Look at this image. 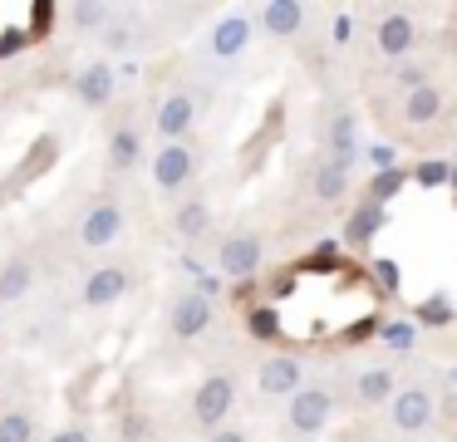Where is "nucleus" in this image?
I'll return each mask as SVG.
<instances>
[{
  "label": "nucleus",
  "mask_w": 457,
  "mask_h": 442,
  "mask_svg": "<svg viewBox=\"0 0 457 442\" xmlns=\"http://www.w3.org/2000/svg\"><path fill=\"white\" fill-rule=\"evenodd\" d=\"M329 413H335V398H329V388H305V383H300V388L290 393L286 422H290L295 432H305V438H315V432L329 422Z\"/></svg>",
  "instance_id": "f257e3e1"
},
{
  "label": "nucleus",
  "mask_w": 457,
  "mask_h": 442,
  "mask_svg": "<svg viewBox=\"0 0 457 442\" xmlns=\"http://www.w3.org/2000/svg\"><path fill=\"white\" fill-rule=\"evenodd\" d=\"M231 403H237V383H231L227 373L202 379L197 393H192V418H197V428H217V422L231 413Z\"/></svg>",
  "instance_id": "f03ea898"
},
{
  "label": "nucleus",
  "mask_w": 457,
  "mask_h": 442,
  "mask_svg": "<svg viewBox=\"0 0 457 442\" xmlns=\"http://www.w3.org/2000/svg\"><path fill=\"white\" fill-rule=\"evenodd\" d=\"M212 300L207 295H197V290H187V295H178L172 300V310H168V329L178 334V339H197V334H207L212 329Z\"/></svg>",
  "instance_id": "7ed1b4c3"
},
{
  "label": "nucleus",
  "mask_w": 457,
  "mask_h": 442,
  "mask_svg": "<svg viewBox=\"0 0 457 442\" xmlns=\"http://www.w3.org/2000/svg\"><path fill=\"white\" fill-rule=\"evenodd\" d=\"M221 275H231V280H246V275L261 271V236L256 231H237L221 241V255H217Z\"/></svg>",
  "instance_id": "20e7f679"
},
{
  "label": "nucleus",
  "mask_w": 457,
  "mask_h": 442,
  "mask_svg": "<svg viewBox=\"0 0 457 442\" xmlns=\"http://www.w3.org/2000/svg\"><path fill=\"white\" fill-rule=\"evenodd\" d=\"M123 231V206L119 202H94L89 212L79 216V241L89 246V251H99V246H113Z\"/></svg>",
  "instance_id": "39448f33"
},
{
  "label": "nucleus",
  "mask_w": 457,
  "mask_h": 442,
  "mask_svg": "<svg viewBox=\"0 0 457 442\" xmlns=\"http://www.w3.org/2000/svg\"><path fill=\"white\" fill-rule=\"evenodd\" d=\"M192 167H197L192 147L187 143H168L158 157H153V182H158L162 192H178V187L192 182Z\"/></svg>",
  "instance_id": "423d86ee"
},
{
  "label": "nucleus",
  "mask_w": 457,
  "mask_h": 442,
  "mask_svg": "<svg viewBox=\"0 0 457 442\" xmlns=\"http://www.w3.org/2000/svg\"><path fill=\"white\" fill-rule=\"evenodd\" d=\"M428 422H433V393L428 388L394 393V428L398 432H423Z\"/></svg>",
  "instance_id": "0eeeda50"
},
{
  "label": "nucleus",
  "mask_w": 457,
  "mask_h": 442,
  "mask_svg": "<svg viewBox=\"0 0 457 442\" xmlns=\"http://www.w3.org/2000/svg\"><path fill=\"white\" fill-rule=\"evenodd\" d=\"M123 295H129V271H123V265H104V271H94L89 280H84V304H89V310L119 304Z\"/></svg>",
  "instance_id": "6e6552de"
},
{
  "label": "nucleus",
  "mask_w": 457,
  "mask_h": 442,
  "mask_svg": "<svg viewBox=\"0 0 457 442\" xmlns=\"http://www.w3.org/2000/svg\"><path fill=\"white\" fill-rule=\"evenodd\" d=\"M256 383H261L266 398H286V393H295L300 388V359H290V354H270V359L261 363Z\"/></svg>",
  "instance_id": "1a4fd4ad"
},
{
  "label": "nucleus",
  "mask_w": 457,
  "mask_h": 442,
  "mask_svg": "<svg viewBox=\"0 0 457 442\" xmlns=\"http://www.w3.org/2000/svg\"><path fill=\"white\" fill-rule=\"evenodd\" d=\"M374 45H378V54L403 59L408 49L418 45V25L408 15H384V20H378V29H374Z\"/></svg>",
  "instance_id": "9d476101"
},
{
  "label": "nucleus",
  "mask_w": 457,
  "mask_h": 442,
  "mask_svg": "<svg viewBox=\"0 0 457 442\" xmlns=\"http://www.w3.org/2000/svg\"><path fill=\"white\" fill-rule=\"evenodd\" d=\"M197 123V104H192L187 94H168L158 104V133L168 138V143H182V133Z\"/></svg>",
  "instance_id": "9b49d317"
},
{
  "label": "nucleus",
  "mask_w": 457,
  "mask_h": 442,
  "mask_svg": "<svg viewBox=\"0 0 457 442\" xmlns=\"http://www.w3.org/2000/svg\"><path fill=\"white\" fill-rule=\"evenodd\" d=\"M138 157H143V133H138V128H133V123L113 128V138H109V167H113V172H133Z\"/></svg>",
  "instance_id": "f8f14e48"
},
{
  "label": "nucleus",
  "mask_w": 457,
  "mask_h": 442,
  "mask_svg": "<svg viewBox=\"0 0 457 442\" xmlns=\"http://www.w3.org/2000/svg\"><path fill=\"white\" fill-rule=\"evenodd\" d=\"M74 94H79L89 108L109 104V98H113V69H109V64H89V69H79V79H74Z\"/></svg>",
  "instance_id": "ddd939ff"
},
{
  "label": "nucleus",
  "mask_w": 457,
  "mask_h": 442,
  "mask_svg": "<svg viewBox=\"0 0 457 442\" xmlns=\"http://www.w3.org/2000/svg\"><path fill=\"white\" fill-rule=\"evenodd\" d=\"M261 25H266L276 39H290L300 25H305V5H295V0H270V5L261 10Z\"/></svg>",
  "instance_id": "4468645a"
},
{
  "label": "nucleus",
  "mask_w": 457,
  "mask_h": 442,
  "mask_svg": "<svg viewBox=\"0 0 457 442\" xmlns=\"http://www.w3.org/2000/svg\"><path fill=\"white\" fill-rule=\"evenodd\" d=\"M246 39H251V20H241V15H227L217 29H212V54L231 59V54H241V49H246Z\"/></svg>",
  "instance_id": "2eb2a0df"
},
{
  "label": "nucleus",
  "mask_w": 457,
  "mask_h": 442,
  "mask_svg": "<svg viewBox=\"0 0 457 442\" xmlns=\"http://www.w3.org/2000/svg\"><path fill=\"white\" fill-rule=\"evenodd\" d=\"M443 113V94H437L433 84H423V88H408V98H403V118L413 128H423V123H433V118Z\"/></svg>",
  "instance_id": "dca6fc26"
},
{
  "label": "nucleus",
  "mask_w": 457,
  "mask_h": 442,
  "mask_svg": "<svg viewBox=\"0 0 457 442\" xmlns=\"http://www.w3.org/2000/svg\"><path fill=\"white\" fill-rule=\"evenodd\" d=\"M30 285H35V265L25 261V255H15V261L0 265V304L21 300V295L30 290Z\"/></svg>",
  "instance_id": "f3484780"
},
{
  "label": "nucleus",
  "mask_w": 457,
  "mask_h": 442,
  "mask_svg": "<svg viewBox=\"0 0 457 442\" xmlns=\"http://www.w3.org/2000/svg\"><path fill=\"white\" fill-rule=\"evenodd\" d=\"M172 231L182 236V241H197V236L212 231V206L207 202H182L178 216H172Z\"/></svg>",
  "instance_id": "a211bd4d"
},
{
  "label": "nucleus",
  "mask_w": 457,
  "mask_h": 442,
  "mask_svg": "<svg viewBox=\"0 0 457 442\" xmlns=\"http://www.w3.org/2000/svg\"><path fill=\"white\" fill-rule=\"evenodd\" d=\"M310 192H315L320 202H339V196L349 192V167L320 163V167H315V182H310Z\"/></svg>",
  "instance_id": "6ab92c4d"
},
{
  "label": "nucleus",
  "mask_w": 457,
  "mask_h": 442,
  "mask_svg": "<svg viewBox=\"0 0 457 442\" xmlns=\"http://www.w3.org/2000/svg\"><path fill=\"white\" fill-rule=\"evenodd\" d=\"M384 226V206H374V202H364L354 216H349V226H345V241L349 246H369L374 241V231Z\"/></svg>",
  "instance_id": "aec40b11"
},
{
  "label": "nucleus",
  "mask_w": 457,
  "mask_h": 442,
  "mask_svg": "<svg viewBox=\"0 0 457 442\" xmlns=\"http://www.w3.org/2000/svg\"><path fill=\"white\" fill-rule=\"evenodd\" d=\"M388 388H394V373H388V369H364V373L354 379V398L364 403V408L388 403Z\"/></svg>",
  "instance_id": "412c9836"
},
{
  "label": "nucleus",
  "mask_w": 457,
  "mask_h": 442,
  "mask_svg": "<svg viewBox=\"0 0 457 442\" xmlns=\"http://www.w3.org/2000/svg\"><path fill=\"white\" fill-rule=\"evenodd\" d=\"M329 163H339V167H349L354 163V118L349 113H339L335 123H329Z\"/></svg>",
  "instance_id": "4be33fe9"
},
{
  "label": "nucleus",
  "mask_w": 457,
  "mask_h": 442,
  "mask_svg": "<svg viewBox=\"0 0 457 442\" xmlns=\"http://www.w3.org/2000/svg\"><path fill=\"white\" fill-rule=\"evenodd\" d=\"M0 442H35L30 413H0Z\"/></svg>",
  "instance_id": "5701e85b"
},
{
  "label": "nucleus",
  "mask_w": 457,
  "mask_h": 442,
  "mask_svg": "<svg viewBox=\"0 0 457 442\" xmlns=\"http://www.w3.org/2000/svg\"><path fill=\"white\" fill-rule=\"evenodd\" d=\"M70 20L84 29V35H89V29L109 25V5H99V0H94V5H89V0H79V5H70Z\"/></svg>",
  "instance_id": "b1692460"
},
{
  "label": "nucleus",
  "mask_w": 457,
  "mask_h": 442,
  "mask_svg": "<svg viewBox=\"0 0 457 442\" xmlns=\"http://www.w3.org/2000/svg\"><path fill=\"white\" fill-rule=\"evenodd\" d=\"M418 320H423V324H447V320H453V300H447V295L423 300V304H418Z\"/></svg>",
  "instance_id": "393cba45"
},
{
  "label": "nucleus",
  "mask_w": 457,
  "mask_h": 442,
  "mask_svg": "<svg viewBox=\"0 0 457 442\" xmlns=\"http://www.w3.org/2000/svg\"><path fill=\"white\" fill-rule=\"evenodd\" d=\"M398 187H403V172H398V167H388V172H378V177H374V187H369V192H374V206H384L388 196L398 192Z\"/></svg>",
  "instance_id": "a878e982"
},
{
  "label": "nucleus",
  "mask_w": 457,
  "mask_h": 442,
  "mask_svg": "<svg viewBox=\"0 0 457 442\" xmlns=\"http://www.w3.org/2000/svg\"><path fill=\"white\" fill-rule=\"evenodd\" d=\"M394 79H398L403 88H423V84H428V69H423V64H398Z\"/></svg>",
  "instance_id": "bb28decb"
},
{
  "label": "nucleus",
  "mask_w": 457,
  "mask_h": 442,
  "mask_svg": "<svg viewBox=\"0 0 457 442\" xmlns=\"http://www.w3.org/2000/svg\"><path fill=\"white\" fill-rule=\"evenodd\" d=\"M123 442H148V418H143V413H129V418H123Z\"/></svg>",
  "instance_id": "cd10ccee"
},
{
  "label": "nucleus",
  "mask_w": 457,
  "mask_h": 442,
  "mask_svg": "<svg viewBox=\"0 0 457 442\" xmlns=\"http://www.w3.org/2000/svg\"><path fill=\"white\" fill-rule=\"evenodd\" d=\"M246 324H251L256 334H276V314H270V310H256V314H246Z\"/></svg>",
  "instance_id": "c85d7f7f"
},
{
  "label": "nucleus",
  "mask_w": 457,
  "mask_h": 442,
  "mask_svg": "<svg viewBox=\"0 0 457 442\" xmlns=\"http://www.w3.org/2000/svg\"><path fill=\"white\" fill-rule=\"evenodd\" d=\"M129 35H133L129 25H109V29H104V45H109V49H123V45H129Z\"/></svg>",
  "instance_id": "c756f323"
},
{
  "label": "nucleus",
  "mask_w": 457,
  "mask_h": 442,
  "mask_svg": "<svg viewBox=\"0 0 457 442\" xmlns=\"http://www.w3.org/2000/svg\"><path fill=\"white\" fill-rule=\"evenodd\" d=\"M443 177H447V167H443V163H423V167H418V182H423V187L443 182Z\"/></svg>",
  "instance_id": "7c9ffc66"
},
{
  "label": "nucleus",
  "mask_w": 457,
  "mask_h": 442,
  "mask_svg": "<svg viewBox=\"0 0 457 442\" xmlns=\"http://www.w3.org/2000/svg\"><path fill=\"white\" fill-rule=\"evenodd\" d=\"M50 442H94V438H89V432H84V428H60V432H54Z\"/></svg>",
  "instance_id": "2f4dec72"
},
{
  "label": "nucleus",
  "mask_w": 457,
  "mask_h": 442,
  "mask_svg": "<svg viewBox=\"0 0 457 442\" xmlns=\"http://www.w3.org/2000/svg\"><path fill=\"white\" fill-rule=\"evenodd\" d=\"M374 271H378V280H384V285H398V265L394 261H378Z\"/></svg>",
  "instance_id": "473e14b6"
},
{
  "label": "nucleus",
  "mask_w": 457,
  "mask_h": 442,
  "mask_svg": "<svg viewBox=\"0 0 457 442\" xmlns=\"http://www.w3.org/2000/svg\"><path fill=\"white\" fill-rule=\"evenodd\" d=\"M369 153H374V163L384 167V172H388V167H394V147H384V143H378V147H369Z\"/></svg>",
  "instance_id": "72a5a7b5"
},
{
  "label": "nucleus",
  "mask_w": 457,
  "mask_h": 442,
  "mask_svg": "<svg viewBox=\"0 0 457 442\" xmlns=\"http://www.w3.org/2000/svg\"><path fill=\"white\" fill-rule=\"evenodd\" d=\"M212 442H246V438L237 428H221V432H212Z\"/></svg>",
  "instance_id": "f704fd0d"
},
{
  "label": "nucleus",
  "mask_w": 457,
  "mask_h": 442,
  "mask_svg": "<svg viewBox=\"0 0 457 442\" xmlns=\"http://www.w3.org/2000/svg\"><path fill=\"white\" fill-rule=\"evenodd\" d=\"M453 182H457V172H453Z\"/></svg>",
  "instance_id": "c9c22d12"
}]
</instances>
